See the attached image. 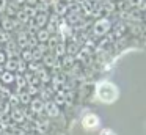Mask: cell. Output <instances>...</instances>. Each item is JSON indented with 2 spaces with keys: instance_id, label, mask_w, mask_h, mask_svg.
I'll use <instances>...</instances> for the list:
<instances>
[{
  "instance_id": "1",
  "label": "cell",
  "mask_w": 146,
  "mask_h": 135,
  "mask_svg": "<svg viewBox=\"0 0 146 135\" xmlns=\"http://www.w3.org/2000/svg\"><path fill=\"white\" fill-rule=\"evenodd\" d=\"M119 96L118 86L108 80H101L96 85V97L102 104H113Z\"/></svg>"
},
{
  "instance_id": "2",
  "label": "cell",
  "mask_w": 146,
  "mask_h": 135,
  "mask_svg": "<svg viewBox=\"0 0 146 135\" xmlns=\"http://www.w3.org/2000/svg\"><path fill=\"white\" fill-rule=\"evenodd\" d=\"M111 30V22L108 17H101L93 24V35L98 38H102Z\"/></svg>"
},
{
  "instance_id": "3",
  "label": "cell",
  "mask_w": 146,
  "mask_h": 135,
  "mask_svg": "<svg viewBox=\"0 0 146 135\" xmlns=\"http://www.w3.org/2000/svg\"><path fill=\"white\" fill-rule=\"evenodd\" d=\"M99 124H101V119L96 113H86L82 118V127L85 130H94L99 127Z\"/></svg>"
},
{
  "instance_id": "4",
  "label": "cell",
  "mask_w": 146,
  "mask_h": 135,
  "mask_svg": "<svg viewBox=\"0 0 146 135\" xmlns=\"http://www.w3.org/2000/svg\"><path fill=\"white\" fill-rule=\"evenodd\" d=\"M0 27H2V30L3 31H7V33H10V31H13V30H16L17 27H19V24H17V21L16 19H13V17H2V21H0Z\"/></svg>"
},
{
  "instance_id": "5",
  "label": "cell",
  "mask_w": 146,
  "mask_h": 135,
  "mask_svg": "<svg viewBox=\"0 0 146 135\" xmlns=\"http://www.w3.org/2000/svg\"><path fill=\"white\" fill-rule=\"evenodd\" d=\"M32 22L35 24V28H46V25H47L49 22V14L47 13H36L35 17L32 19Z\"/></svg>"
},
{
  "instance_id": "6",
  "label": "cell",
  "mask_w": 146,
  "mask_h": 135,
  "mask_svg": "<svg viewBox=\"0 0 146 135\" xmlns=\"http://www.w3.org/2000/svg\"><path fill=\"white\" fill-rule=\"evenodd\" d=\"M44 112L49 118H57L60 115V107L57 104H54L52 100H46L44 102Z\"/></svg>"
},
{
  "instance_id": "7",
  "label": "cell",
  "mask_w": 146,
  "mask_h": 135,
  "mask_svg": "<svg viewBox=\"0 0 146 135\" xmlns=\"http://www.w3.org/2000/svg\"><path fill=\"white\" fill-rule=\"evenodd\" d=\"M30 110H32V113H36V115H41V113H44V100L41 99V97H33L32 102L29 104Z\"/></svg>"
},
{
  "instance_id": "8",
  "label": "cell",
  "mask_w": 146,
  "mask_h": 135,
  "mask_svg": "<svg viewBox=\"0 0 146 135\" xmlns=\"http://www.w3.org/2000/svg\"><path fill=\"white\" fill-rule=\"evenodd\" d=\"M58 65H60V61H58V58L54 55V53L47 52L44 57H42V66H44V68H57Z\"/></svg>"
},
{
  "instance_id": "9",
  "label": "cell",
  "mask_w": 146,
  "mask_h": 135,
  "mask_svg": "<svg viewBox=\"0 0 146 135\" xmlns=\"http://www.w3.org/2000/svg\"><path fill=\"white\" fill-rule=\"evenodd\" d=\"M10 119H13L16 124H22V122L25 121V113L21 108H14L13 112L10 113Z\"/></svg>"
},
{
  "instance_id": "10",
  "label": "cell",
  "mask_w": 146,
  "mask_h": 135,
  "mask_svg": "<svg viewBox=\"0 0 146 135\" xmlns=\"http://www.w3.org/2000/svg\"><path fill=\"white\" fill-rule=\"evenodd\" d=\"M14 77H16V75H14L13 72L5 71L3 74H2V77H0V83L3 85V86H8V85H13V83H14Z\"/></svg>"
},
{
  "instance_id": "11",
  "label": "cell",
  "mask_w": 146,
  "mask_h": 135,
  "mask_svg": "<svg viewBox=\"0 0 146 135\" xmlns=\"http://www.w3.org/2000/svg\"><path fill=\"white\" fill-rule=\"evenodd\" d=\"M52 50H54V55L57 57V58H63V57L66 55V43L60 41Z\"/></svg>"
},
{
  "instance_id": "12",
  "label": "cell",
  "mask_w": 146,
  "mask_h": 135,
  "mask_svg": "<svg viewBox=\"0 0 146 135\" xmlns=\"http://www.w3.org/2000/svg\"><path fill=\"white\" fill-rule=\"evenodd\" d=\"M3 69L14 74V72L17 71V58H8L7 61L3 63Z\"/></svg>"
},
{
  "instance_id": "13",
  "label": "cell",
  "mask_w": 146,
  "mask_h": 135,
  "mask_svg": "<svg viewBox=\"0 0 146 135\" xmlns=\"http://www.w3.org/2000/svg\"><path fill=\"white\" fill-rule=\"evenodd\" d=\"M16 94H17V99H19V105H29V104L32 102V99H33V97L24 90L19 91V93H16Z\"/></svg>"
},
{
  "instance_id": "14",
  "label": "cell",
  "mask_w": 146,
  "mask_h": 135,
  "mask_svg": "<svg viewBox=\"0 0 146 135\" xmlns=\"http://www.w3.org/2000/svg\"><path fill=\"white\" fill-rule=\"evenodd\" d=\"M54 9H55V13L58 14V17H60V16L66 14L68 9H69V6L64 5V3H57V5H54ZM57 14H55V16H57Z\"/></svg>"
},
{
  "instance_id": "15",
  "label": "cell",
  "mask_w": 146,
  "mask_h": 135,
  "mask_svg": "<svg viewBox=\"0 0 146 135\" xmlns=\"http://www.w3.org/2000/svg\"><path fill=\"white\" fill-rule=\"evenodd\" d=\"M127 30V25L123 24V22H118L116 27H115V31H113V36H119V35H124Z\"/></svg>"
},
{
  "instance_id": "16",
  "label": "cell",
  "mask_w": 146,
  "mask_h": 135,
  "mask_svg": "<svg viewBox=\"0 0 146 135\" xmlns=\"http://www.w3.org/2000/svg\"><path fill=\"white\" fill-rule=\"evenodd\" d=\"M25 71H27V63L19 58L17 60V72H19V74H25Z\"/></svg>"
},
{
  "instance_id": "17",
  "label": "cell",
  "mask_w": 146,
  "mask_h": 135,
  "mask_svg": "<svg viewBox=\"0 0 146 135\" xmlns=\"http://www.w3.org/2000/svg\"><path fill=\"white\" fill-rule=\"evenodd\" d=\"M74 65V57L71 55H64L63 61H61V66H72Z\"/></svg>"
},
{
  "instance_id": "18",
  "label": "cell",
  "mask_w": 146,
  "mask_h": 135,
  "mask_svg": "<svg viewBox=\"0 0 146 135\" xmlns=\"http://www.w3.org/2000/svg\"><path fill=\"white\" fill-rule=\"evenodd\" d=\"M7 43H10V33L0 30V44H7Z\"/></svg>"
},
{
  "instance_id": "19",
  "label": "cell",
  "mask_w": 146,
  "mask_h": 135,
  "mask_svg": "<svg viewBox=\"0 0 146 135\" xmlns=\"http://www.w3.org/2000/svg\"><path fill=\"white\" fill-rule=\"evenodd\" d=\"M8 0H0V13H5L7 11V6H8Z\"/></svg>"
},
{
  "instance_id": "20",
  "label": "cell",
  "mask_w": 146,
  "mask_h": 135,
  "mask_svg": "<svg viewBox=\"0 0 146 135\" xmlns=\"http://www.w3.org/2000/svg\"><path fill=\"white\" fill-rule=\"evenodd\" d=\"M99 135H116V132L111 130V129H102V130L99 132Z\"/></svg>"
},
{
  "instance_id": "21",
  "label": "cell",
  "mask_w": 146,
  "mask_h": 135,
  "mask_svg": "<svg viewBox=\"0 0 146 135\" xmlns=\"http://www.w3.org/2000/svg\"><path fill=\"white\" fill-rule=\"evenodd\" d=\"M105 11H115L116 9V6H115V3L113 2H108V3H105Z\"/></svg>"
},
{
  "instance_id": "22",
  "label": "cell",
  "mask_w": 146,
  "mask_h": 135,
  "mask_svg": "<svg viewBox=\"0 0 146 135\" xmlns=\"http://www.w3.org/2000/svg\"><path fill=\"white\" fill-rule=\"evenodd\" d=\"M7 61V57H5L3 50H0V63H5Z\"/></svg>"
},
{
  "instance_id": "23",
  "label": "cell",
  "mask_w": 146,
  "mask_h": 135,
  "mask_svg": "<svg viewBox=\"0 0 146 135\" xmlns=\"http://www.w3.org/2000/svg\"><path fill=\"white\" fill-rule=\"evenodd\" d=\"M14 5H17V6H21V5H25V0H14Z\"/></svg>"
},
{
  "instance_id": "24",
  "label": "cell",
  "mask_w": 146,
  "mask_h": 135,
  "mask_svg": "<svg viewBox=\"0 0 146 135\" xmlns=\"http://www.w3.org/2000/svg\"><path fill=\"white\" fill-rule=\"evenodd\" d=\"M5 72V69H3V66H0V77H2V74Z\"/></svg>"
},
{
  "instance_id": "25",
  "label": "cell",
  "mask_w": 146,
  "mask_h": 135,
  "mask_svg": "<svg viewBox=\"0 0 146 135\" xmlns=\"http://www.w3.org/2000/svg\"><path fill=\"white\" fill-rule=\"evenodd\" d=\"M30 135H32V134H30Z\"/></svg>"
}]
</instances>
